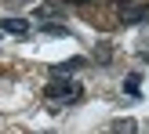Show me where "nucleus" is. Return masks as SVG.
I'll list each match as a JSON object with an SVG mask.
<instances>
[{
	"label": "nucleus",
	"mask_w": 149,
	"mask_h": 134,
	"mask_svg": "<svg viewBox=\"0 0 149 134\" xmlns=\"http://www.w3.org/2000/svg\"><path fill=\"white\" fill-rule=\"evenodd\" d=\"M44 98H47V105H77L80 98H84V87L77 84L73 76H62V73H55V80H47V87H44Z\"/></svg>",
	"instance_id": "nucleus-1"
},
{
	"label": "nucleus",
	"mask_w": 149,
	"mask_h": 134,
	"mask_svg": "<svg viewBox=\"0 0 149 134\" xmlns=\"http://www.w3.org/2000/svg\"><path fill=\"white\" fill-rule=\"evenodd\" d=\"M0 33H11V36H29L33 26L26 18H0Z\"/></svg>",
	"instance_id": "nucleus-2"
},
{
	"label": "nucleus",
	"mask_w": 149,
	"mask_h": 134,
	"mask_svg": "<svg viewBox=\"0 0 149 134\" xmlns=\"http://www.w3.org/2000/svg\"><path fill=\"white\" fill-rule=\"evenodd\" d=\"M120 22H124V26H138V22H149V4H135V7H124Z\"/></svg>",
	"instance_id": "nucleus-3"
},
{
	"label": "nucleus",
	"mask_w": 149,
	"mask_h": 134,
	"mask_svg": "<svg viewBox=\"0 0 149 134\" xmlns=\"http://www.w3.org/2000/svg\"><path fill=\"white\" fill-rule=\"evenodd\" d=\"M109 134H138V123L131 120V116H124V120H113V123H109Z\"/></svg>",
	"instance_id": "nucleus-4"
},
{
	"label": "nucleus",
	"mask_w": 149,
	"mask_h": 134,
	"mask_svg": "<svg viewBox=\"0 0 149 134\" xmlns=\"http://www.w3.org/2000/svg\"><path fill=\"white\" fill-rule=\"evenodd\" d=\"M33 15H36L40 22H51V18H62V7H58V4H40Z\"/></svg>",
	"instance_id": "nucleus-5"
},
{
	"label": "nucleus",
	"mask_w": 149,
	"mask_h": 134,
	"mask_svg": "<svg viewBox=\"0 0 149 134\" xmlns=\"http://www.w3.org/2000/svg\"><path fill=\"white\" fill-rule=\"evenodd\" d=\"M40 33H47V36H69V29H65L62 22H40Z\"/></svg>",
	"instance_id": "nucleus-6"
},
{
	"label": "nucleus",
	"mask_w": 149,
	"mask_h": 134,
	"mask_svg": "<svg viewBox=\"0 0 149 134\" xmlns=\"http://www.w3.org/2000/svg\"><path fill=\"white\" fill-rule=\"evenodd\" d=\"M84 58H69V62H62V65H55V73H73V69H84Z\"/></svg>",
	"instance_id": "nucleus-7"
},
{
	"label": "nucleus",
	"mask_w": 149,
	"mask_h": 134,
	"mask_svg": "<svg viewBox=\"0 0 149 134\" xmlns=\"http://www.w3.org/2000/svg\"><path fill=\"white\" fill-rule=\"evenodd\" d=\"M138 84H142L138 76H127V84H124V91H127V94H138Z\"/></svg>",
	"instance_id": "nucleus-8"
},
{
	"label": "nucleus",
	"mask_w": 149,
	"mask_h": 134,
	"mask_svg": "<svg viewBox=\"0 0 149 134\" xmlns=\"http://www.w3.org/2000/svg\"><path fill=\"white\" fill-rule=\"evenodd\" d=\"M65 4H77V7H87L91 0H65Z\"/></svg>",
	"instance_id": "nucleus-9"
},
{
	"label": "nucleus",
	"mask_w": 149,
	"mask_h": 134,
	"mask_svg": "<svg viewBox=\"0 0 149 134\" xmlns=\"http://www.w3.org/2000/svg\"><path fill=\"white\" fill-rule=\"evenodd\" d=\"M113 4H131V0H113Z\"/></svg>",
	"instance_id": "nucleus-10"
},
{
	"label": "nucleus",
	"mask_w": 149,
	"mask_h": 134,
	"mask_svg": "<svg viewBox=\"0 0 149 134\" xmlns=\"http://www.w3.org/2000/svg\"><path fill=\"white\" fill-rule=\"evenodd\" d=\"M142 58H146V62H149V51H142Z\"/></svg>",
	"instance_id": "nucleus-11"
}]
</instances>
